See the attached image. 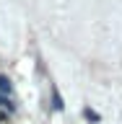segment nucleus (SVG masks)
Here are the masks:
<instances>
[{"instance_id": "f257e3e1", "label": "nucleus", "mask_w": 122, "mask_h": 124, "mask_svg": "<svg viewBox=\"0 0 122 124\" xmlns=\"http://www.w3.org/2000/svg\"><path fill=\"white\" fill-rule=\"evenodd\" d=\"M8 119H10V111H8V108H3V106H0V124H5Z\"/></svg>"}]
</instances>
